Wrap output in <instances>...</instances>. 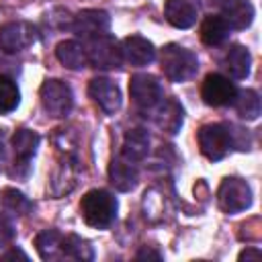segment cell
<instances>
[{
    "instance_id": "1",
    "label": "cell",
    "mask_w": 262,
    "mask_h": 262,
    "mask_svg": "<svg viewBox=\"0 0 262 262\" xmlns=\"http://www.w3.org/2000/svg\"><path fill=\"white\" fill-rule=\"evenodd\" d=\"M80 213L90 227L104 229L117 217V199L102 188L88 190L80 201Z\"/></svg>"
},
{
    "instance_id": "2",
    "label": "cell",
    "mask_w": 262,
    "mask_h": 262,
    "mask_svg": "<svg viewBox=\"0 0 262 262\" xmlns=\"http://www.w3.org/2000/svg\"><path fill=\"white\" fill-rule=\"evenodd\" d=\"M160 63H162V72L170 82H184L190 76H194V72L199 70V59L196 55L176 43H170L162 49L160 55Z\"/></svg>"
},
{
    "instance_id": "3",
    "label": "cell",
    "mask_w": 262,
    "mask_h": 262,
    "mask_svg": "<svg viewBox=\"0 0 262 262\" xmlns=\"http://www.w3.org/2000/svg\"><path fill=\"white\" fill-rule=\"evenodd\" d=\"M84 49L88 55V63L98 68V70H117L123 63L121 45L108 33L94 37V39H88Z\"/></svg>"
},
{
    "instance_id": "4",
    "label": "cell",
    "mask_w": 262,
    "mask_h": 262,
    "mask_svg": "<svg viewBox=\"0 0 262 262\" xmlns=\"http://www.w3.org/2000/svg\"><path fill=\"white\" fill-rule=\"evenodd\" d=\"M217 203H219V209L229 215L246 211L252 205V190L246 180H242L237 176H227L219 184Z\"/></svg>"
},
{
    "instance_id": "5",
    "label": "cell",
    "mask_w": 262,
    "mask_h": 262,
    "mask_svg": "<svg viewBox=\"0 0 262 262\" xmlns=\"http://www.w3.org/2000/svg\"><path fill=\"white\" fill-rule=\"evenodd\" d=\"M39 96H41L43 111L49 117L61 119V117L70 115L72 104H74V94H72V88L66 82H61V80H45L41 90H39Z\"/></svg>"
},
{
    "instance_id": "6",
    "label": "cell",
    "mask_w": 262,
    "mask_h": 262,
    "mask_svg": "<svg viewBox=\"0 0 262 262\" xmlns=\"http://www.w3.org/2000/svg\"><path fill=\"white\" fill-rule=\"evenodd\" d=\"M231 143H233L231 141V131L223 123H209V125H203L199 129L201 154L211 162H217V160L225 158Z\"/></svg>"
},
{
    "instance_id": "7",
    "label": "cell",
    "mask_w": 262,
    "mask_h": 262,
    "mask_svg": "<svg viewBox=\"0 0 262 262\" xmlns=\"http://www.w3.org/2000/svg\"><path fill=\"white\" fill-rule=\"evenodd\" d=\"M39 33L27 20H12L0 27V49L4 53H18L37 43Z\"/></svg>"
},
{
    "instance_id": "8",
    "label": "cell",
    "mask_w": 262,
    "mask_h": 262,
    "mask_svg": "<svg viewBox=\"0 0 262 262\" xmlns=\"http://www.w3.org/2000/svg\"><path fill=\"white\" fill-rule=\"evenodd\" d=\"M129 94L139 108H156L162 100V86L151 74H135L129 80Z\"/></svg>"
},
{
    "instance_id": "9",
    "label": "cell",
    "mask_w": 262,
    "mask_h": 262,
    "mask_svg": "<svg viewBox=\"0 0 262 262\" xmlns=\"http://www.w3.org/2000/svg\"><path fill=\"white\" fill-rule=\"evenodd\" d=\"M108 29H111V16L104 10L88 8V10L78 12L74 16V20H72V31L78 37H82L84 41L100 37V35H106Z\"/></svg>"
},
{
    "instance_id": "10",
    "label": "cell",
    "mask_w": 262,
    "mask_h": 262,
    "mask_svg": "<svg viewBox=\"0 0 262 262\" xmlns=\"http://www.w3.org/2000/svg\"><path fill=\"white\" fill-rule=\"evenodd\" d=\"M235 92L237 90H235L233 82H229V78H225L221 74H209L201 86V96L209 106L231 104L235 98Z\"/></svg>"
},
{
    "instance_id": "11",
    "label": "cell",
    "mask_w": 262,
    "mask_h": 262,
    "mask_svg": "<svg viewBox=\"0 0 262 262\" xmlns=\"http://www.w3.org/2000/svg\"><path fill=\"white\" fill-rule=\"evenodd\" d=\"M88 94L106 115H115L121 106V90L108 78H92L88 84Z\"/></svg>"
},
{
    "instance_id": "12",
    "label": "cell",
    "mask_w": 262,
    "mask_h": 262,
    "mask_svg": "<svg viewBox=\"0 0 262 262\" xmlns=\"http://www.w3.org/2000/svg\"><path fill=\"white\" fill-rule=\"evenodd\" d=\"M37 147H39V135L35 131H31V129H16V133L12 137L16 176L20 174V168H23V174L29 172V164H31V158L35 156Z\"/></svg>"
},
{
    "instance_id": "13",
    "label": "cell",
    "mask_w": 262,
    "mask_h": 262,
    "mask_svg": "<svg viewBox=\"0 0 262 262\" xmlns=\"http://www.w3.org/2000/svg\"><path fill=\"white\" fill-rule=\"evenodd\" d=\"M121 51H123V59L135 68L147 66L156 59V47L151 41H147L141 35H131L127 39H123L121 43Z\"/></svg>"
},
{
    "instance_id": "14",
    "label": "cell",
    "mask_w": 262,
    "mask_h": 262,
    "mask_svg": "<svg viewBox=\"0 0 262 262\" xmlns=\"http://www.w3.org/2000/svg\"><path fill=\"white\" fill-rule=\"evenodd\" d=\"M76 178H78V160L74 154H66L51 176V186H49L51 194L61 196L70 192L76 186Z\"/></svg>"
},
{
    "instance_id": "15",
    "label": "cell",
    "mask_w": 262,
    "mask_h": 262,
    "mask_svg": "<svg viewBox=\"0 0 262 262\" xmlns=\"http://www.w3.org/2000/svg\"><path fill=\"white\" fill-rule=\"evenodd\" d=\"M108 178H111V184L121 190V192H129L135 188L137 184V168H135V162L127 160L125 156H117L113 158L111 166H108Z\"/></svg>"
},
{
    "instance_id": "16",
    "label": "cell",
    "mask_w": 262,
    "mask_h": 262,
    "mask_svg": "<svg viewBox=\"0 0 262 262\" xmlns=\"http://www.w3.org/2000/svg\"><path fill=\"white\" fill-rule=\"evenodd\" d=\"M221 18L227 23L229 29H248L254 20V6L248 0H223Z\"/></svg>"
},
{
    "instance_id": "17",
    "label": "cell",
    "mask_w": 262,
    "mask_h": 262,
    "mask_svg": "<svg viewBox=\"0 0 262 262\" xmlns=\"http://www.w3.org/2000/svg\"><path fill=\"white\" fill-rule=\"evenodd\" d=\"M154 119H156V125H158L162 131L174 135V133H178L180 127H182L184 111H182V106H180L174 98H164V100L158 102V106H156V117H154Z\"/></svg>"
},
{
    "instance_id": "18",
    "label": "cell",
    "mask_w": 262,
    "mask_h": 262,
    "mask_svg": "<svg viewBox=\"0 0 262 262\" xmlns=\"http://www.w3.org/2000/svg\"><path fill=\"white\" fill-rule=\"evenodd\" d=\"M164 14L176 29H188L196 23V6L190 0H166Z\"/></svg>"
},
{
    "instance_id": "19",
    "label": "cell",
    "mask_w": 262,
    "mask_h": 262,
    "mask_svg": "<svg viewBox=\"0 0 262 262\" xmlns=\"http://www.w3.org/2000/svg\"><path fill=\"white\" fill-rule=\"evenodd\" d=\"M149 151V135L145 129H129L125 133V139H123V151L121 156H125L127 160L131 162H139L147 156Z\"/></svg>"
},
{
    "instance_id": "20",
    "label": "cell",
    "mask_w": 262,
    "mask_h": 262,
    "mask_svg": "<svg viewBox=\"0 0 262 262\" xmlns=\"http://www.w3.org/2000/svg\"><path fill=\"white\" fill-rule=\"evenodd\" d=\"M55 55L68 70H82L88 66L86 49L78 41H61L55 47Z\"/></svg>"
},
{
    "instance_id": "21",
    "label": "cell",
    "mask_w": 262,
    "mask_h": 262,
    "mask_svg": "<svg viewBox=\"0 0 262 262\" xmlns=\"http://www.w3.org/2000/svg\"><path fill=\"white\" fill-rule=\"evenodd\" d=\"M250 66H252V55L244 45H233L227 55H225V68L229 72L231 78L235 80H244L250 74Z\"/></svg>"
},
{
    "instance_id": "22",
    "label": "cell",
    "mask_w": 262,
    "mask_h": 262,
    "mask_svg": "<svg viewBox=\"0 0 262 262\" xmlns=\"http://www.w3.org/2000/svg\"><path fill=\"white\" fill-rule=\"evenodd\" d=\"M61 239L63 235L57 229H43L37 237H35V246L37 252L43 260H61Z\"/></svg>"
},
{
    "instance_id": "23",
    "label": "cell",
    "mask_w": 262,
    "mask_h": 262,
    "mask_svg": "<svg viewBox=\"0 0 262 262\" xmlns=\"http://www.w3.org/2000/svg\"><path fill=\"white\" fill-rule=\"evenodd\" d=\"M229 35V27L221 16H205V20L201 23V41L205 45H221Z\"/></svg>"
},
{
    "instance_id": "24",
    "label": "cell",
    "mask_w": 262,
    "mask_h": 262,
    "mask_svg": "<svg viewBox=\"0 0 262 262\" xmlns=\"http://www.w3.org/2000/svg\"><path fill=\"white\" fill-rule=\"evenodd\" d=\"M61 254L63 258H72V260H82V262H88L94 258V250L90 246L88 239L80 237V235H63L61 239Z\"/></svg>"
},
{
    "instance_id": "25",
    "label": "cell",
    "mask_w": 262,
    "mask_h": 262,
    "mask_svg": "<svg viewBox=\"0 0 262 262\" xmlns=\"http://www.w3.org/2000/svg\"><path fill=\"white\" fill-rule=\"evenodd\" d=\"M233 104H235V111L242 119L246 121H254L258 119L260 115V96L256 90L248 88V90H242V92H235V98H233Z\"/></svg>"
},
{
    "instance_id": "26",
    "label": "cell",
    "mask_w": 262,
    "mask_h": 262,
    "mask_svg": "<svg viewBox=\"0 0 262 262\" xmlns=\"http://www.w3.org/2000/svg\"><path fill=\"white\" fill-rule=\"evenodd\" d=\"M18 100H20V92L16 84L10 78L0 74V115L14 111L18 106Z\"/></svg>"
},
{
    "instance_id": "27",
    "label": "cell",
    "mask_w": 262,
    "mask_h": 262,
    "mask_svg": "<svg viewBox=\"0 0 262 262\" xmlns=\"http://www.w3.org/2000/svg\"><path fill=\"white\" fill-rule=\"evenodd\" d=\"M2 205H4V209H6L8 213H12V215H27V213L33 209L31 201H29L23 192H18V190H14V188H6V190L2 192Z\"/></svg>"
},
{
    "instance_id": "28",
    "label": "cell",
    "mask_w": 262,
    "mask_h": 262,
    "mask_svg": "<svg viewBox=\"0 0 262 262\" xmlns=\"http://www.w3.org/2000/svg\"><path fill=\"white\" fill-rule=\"evenodd\" d=\"M14 237V229H12V223L4 217V215H0V246H6L10 239Z\"/></svg>"
},
{
    "instance_id": "29",
    "label": "cell",
    "mask_w": 262,
    "mask_h": 262,
    "mask_svg": "<svg viewBox=\"0 0 262 262\" xmlns=\"http://www.w3.org/2000/svg\"><path fill=\"white\" fill-rule=\"evenodd\" d=\"M135 258H137V260H145V258H147V260H149V258H154V260H162V254H160L158 250H154V248L143 246V248L135 254Z\"/></svg>"
},
{
    "instance_id": "30",
    "label": "cell",
    "mask_w": 262,
    "mask_h": 262,
    "mask_svg": "<svg viewBox=\"0 0 262 262\" xmlns=\"http://www.w3.org/2000/svg\"><path fill=\"white\" fill-rule=\"evenodd\" d=\"M262 258V252L258 250V248H246L244 252H239V260H246V262H250V260H260Z\"/></svg>"
},
{
    "instance_id": "31",
    "label": "cell",
    "mask_w": 262,
    "mask_h": 262,
    "mask_svg": "<svg viewBox=\"0 0 262 262\" xmlns=\"http://www.w3.org/2000/svg\"><path fill=\"white\" fill-rule=\"evenodd\" d=\"M10 258H23V260H27L29 256H27L23 250H18V248H12L10 252H6V254L2 256V260H10Z\"/></svg>"
},
{
    "instance_id": "32",
    "label": "cell",
    "mask_w": 262,
    "mask_h": 262,
    "mask_svg": "<svg viewBox=\"0 0 262 262\" xmlns=\"http://www.w3.org/2000/svg\"><path fill=\"white\" fill-rule=\"evenodd\" d=\"M6 158V129H0V160Z\"/></svg>"
}]
</instances>
